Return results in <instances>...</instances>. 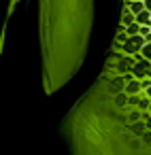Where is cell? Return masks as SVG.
<instances>
[{
	"instance_id": "obj_1",
	"label": "cell",
	"mask_w": 151,
	"mask_h": 155,
	"mask_svg": "<svg viewBox=\"0 0 151 155\" xmlns=\"http://www.w3.org/2000/svg\"><path fill=\"white\" fill-rule=\"evenodd\" d=\"M132 72H100L62 119L60 134L75 155H151L149 98L123 89Z\"/></svg>"
},
{
	"instance_id": "obj_2",
	"label": "cell",
	"mask_w": 151,
	"mask_h": 155,
	"mask_svg": "<svg viewBox=\"0 0 151 155\" xmlns=\"http://www.w3.org/2000/svg\"><path fill=\"white\" fill-rule=\"evenodd\" d=\"M94 26V0H39L43 89L60 91L83 66Z\"/></svg>"
},
{
	"instance_id": "obj_3",
	"label": "cell",
	"mask_w": 151,
	"mask_h": 155,
	"mask_svg": "<svg viewBox=\"0 0 151 155\" xmlns=\"http://www.w3.org/2000/svg\"><path fill=\"white\" fill-rule=\"evenodd\" d=\"M136 55H130V53H121L119 49H115L111 45V51H109V58L104 62V72H111V74H123V72H130L132 64H134Z\"/></svg>"
},
{
	"instance_id": "obj_4",
	"label": "cell",
	"mask_w": 151,
	"mask_h": 155,
	"mask_svg": "<svg viewBox=\"0 0 151 155\" xmlns=\"http://www.w3.org/2000/svg\"><path fill=\"white\" fill-rule=\"evenodd\" d=\"M138 55L151 62V41H145V43L140 45V49H138Z\"/></svg>"
},
{
	"instance_id": "obj_5",
	"label": "cell",
	"mask_w": 151,
	"mask_h": 155,
	"mask_svg": "<svg viewBox=\"0 0 151 155\" xmlns=\"http://www.w3.org/2000/svg\"><path fill=\"white\" fill-rule=\"evenodd\" d=\"M17 2H19V0H9V11H7V19H5V28H7V24H9V19H11V15H13V11H15V7H17Z\"/></svg>"
},
{
	"instance_id": "obj_6",
	"label": "cell",
	"mask_w": 151,
	"mask_h": 155,
	"mask_svg": "<svg viewBox=\"0 0 151 155\" xmlns=\"http://www.w3.org/2000/svg\"><path fill=\"white\" fill-rule=\"evenodd\" d=\"M143 94H145V96H147V98H151V83H149V85H145V87H143Z\"/></svg>"
},
{
	"instance_id": "obj_7",
	"label": "cell",
	"mask_w": 151,
	"mask_h": 155,
	"mask_svg": "<svg viewBox=\"0 0 151 155\" xmlns=\"http://www.w3.org/2000/svg\"><path fill=\"white\" fill-rule=\"evenodd\" d=\"M143 5H145V9L151 13V0H143Z\"/></svg>"
},
{
	"instance_id": "obj_8",
	"label": "cell",
	"mask_w": 151,
	"mask_h": 155,
	"mask_svg": "<svg viewBox=\"0 0 151 155\" xmlns=\"http://www.w3.org/2000/svg\"><path fill=\"white\" fill-rule=\"evenodd\" d=\"M147 110H149V113H151V98H149V108H147Z\"/></svg>"
},
{
	"instance_id": "obj_9",
	"label": "cell",
	"mask_w": 151,
	"mask_h": 155,
	"mask_svg": "<svg viewBox=\"0 0 151 155\" xmlns=\"http://www.w3.org/2000/svg\"><path fill=\"white\" fill-rule=\"evenodd\" d=\"M149 28H151V15H149Z\"/></svg>"
},
{
	"instance_id": "obj_10",
	"label": "cell",
	"mask_w": 151,
	"mask_h": 155,
	"mask_svg": "<svg viewBox=\"0 0 151 155\" xmlns=\"http://www.w3.org/2000/svg\"><path fill=\"white\" fill-rule=\"evenodd\" d=\"M147 77H149V79H151V68H149V74H147Z\"/></svg>"
}]
</instances>
